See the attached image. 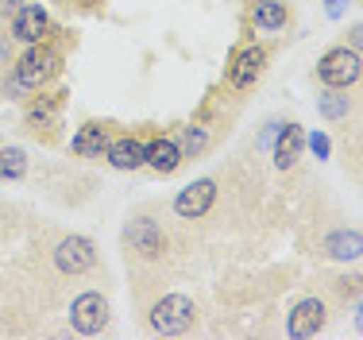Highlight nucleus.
<instances>
[{"label": "nucleus", "instance_id": "obj_1", "mask_svg": "<svg viewBox=\"0 0 363 340\" xmlns=\"http://www.w3.org/2000/svg\"><path fill=\"white\" fill-rule=\"evenodd\" d=\"M12 74L20 77V82L28 85L31 93H35V89H47V85L55 82L58 74H62V50H58L50 39L28 43V50H23V55L12 62Z\"/></svg>", "mask_w": 363, "mask_h": 340}, {"label": "nucleus", "instance_id": "obj_2", "mask_svg": "<svg viewBox=\"0 0 363 340\" xmlns=\"http://www.w3.org/2000/svg\"><path fill=\"white\" fill-rule=\"evenodd\" d=\"M267 58L271 55H267L263 43H240L228 55V62H224V89L236 93V97L252 93L259 85V77H263V70H267Z\"/></svg>", "mask_w": 363, "mask_h": 340}, {"label": "nucleus", "instance_id": "obj_3", "mask_svg": "<svg viewBox=\"0 0 363 340\" xmlns=\"http://www.w3.org/2000/svg\"><path fill=\"white\" fill-rule=\"evenodd\" d=\"M317 82L328 85V89H352V85H359L363 82V55L352 50L348 43L325 50L321 62H317Z\"/></svg>", "mask_w": 363, "mask_h": 340}, {"label": "nucleus", "instance_id": "obj_4", "mask_svg": "<svg viewBox=\"0 0 363 340\" xmlns=\"http://www.w3.org/2000/svg\"><path fill=\"white\" fill-rule=\"evenodd\" d=\"M124 248H128V256L155 263V259L167 256V232H162V224L151 213H135L124 229Z\"/></svg>", "mask_w": 363, "mask_h": 340}, {"label": "nucleus", "instance_id": "obj_5", "mask_svg": "<svg viewBox=\"0 0 363 340\" xmlns=\"http://www.w3.org/2000/svg\"><path fill=\"white\" fill-rule=\"evenodd\" d=\"M147 321H151V329L162 333V336H182V333H189V329L197 325V306H194V298H186V294H167V298H159L151 306Z\"/></svg>", "mask_w": 363, "mask_h": 340}, {"label": "nucleus", "instance_id": "obj_6", "mask_svg": "<svg viewBox=\"0 0 363 340\" xmlns=\"http://www.w3.org/2000/svg\"><path fill=\"white\" fill-rule=\"evenodd\" d=\"M66 104V89H35L23 104V128L31 136H50V128H58Z\"/></svg>", "mask_w": 363, "mask_h": 340}, {"label": "nucleus", "instance_id": "obj_7", "mask_svg": "<svg viewBox=\"0 0 363 340\" xmlns=\"http://www.w3.org/2000/svg\"><path fill=\"white\" fill-rule=\"evenodd\" d=\"M70 325H74V333H82V336H97L101 329L108 325V302H105V294H97V290L77 294L74 306H70Z\"/></svg>", "mask_w": 363, "mask_h": 340}, {"label": "nucleus", "instance_id": "obj_8", "mask_svg": "<svg viewBox=\"0 0 363 340\" xmlns=\"http://www.w3.org/2000/svg\"><path fill=\"white\" fill-rule=\"evenodd\" d=\"M8 31H12V39H20V43H43V39L55 35V23H50V16H47L43 4H20V8H12Z\"/></svg>", "mask_w": 363, "mask_h": 340}, {"label": "nucleus", "instance_id": "obj_9", "mask_svg": "<svg viewBox=\"0 0 363 340\" xmlns=\"http://www.w3.org/2000/svg\"><path fill=\"white\" fill-rule=\"evenodd\" d=\"M55 267L62 275H89L97 267V248L89 236H62L55 248Z\"/></svg>", "mask_w": 363, "mask_h": 340}, {"label": "nucleus", "instance_id": "obj_10", "mask_svg": "<svg viewBox=\"0 0 363 340\" xmlns=\"http://www.w3.org/2000/svg\"><path fill=\"white\" fill-rule=\"evenodd\" d=\"M213 202H217V182L197 178L174 197V213L182 216V221H201V216L213 209Z\"/></svg>", "mask_w": 363, "mask_h": 340}, {"label": "nucleus", "instance_id": "obj_11", "mask_svg": "<svg viewBox=\"0 0 363 340\" xmlns=\"http://www.w3.org/2000/svg\"><path fill=\"white\" fill-rule=\"evenodd\" d=\"M325 321H328L325 298H301L298 306L290 309L286 329H290V336H294V340H313V336L325 329Z\"/></svg>", "mask_w": 363, "mask_h": 340}, {"label": "nucleus", "instance_id": "obj_12", "mask_svg": "<svg viewBox=\"0 0 363 340\" xmlns=\"http://www.w3.org/2000/svg\"><path fill=\"white\" fill-rule=\"evenodd\" d=\"M182 163H186V155H182L178 136H155L151 143L143 147V167H151L155 174H162V178L178 174Z\"/></svg>", "mask_w": 363, "mask_h": 340}, {"label": "nucleus", "instance_id": "obj_13", "mask_svg": "<svg viewBox=\"0 0 363 340\" xmlns=\"http://www.w3.org/2000/svg\"><path fill=\"white\" fill-rule=\"evenodd\" d=\"M301 151H306V132H301V124H282L279 136H274L271 143V155H274V167L279 170H294L301 159Z\"/></svg>", "mask_w": 363, "mask_h": 340}, {"label": "nucleus", "instance_id": "obj_14", "mask_svg": "<svg viewBox=\"0 0 363 340\" xmlns=\"http://www.w3.org/2000/svg\"><path fill=\"white\" fill-rule=\"evenodd\" d=\"M108 139H112L108 124H101V120H85V124L74 132V139H70V151L77 155V159H101L105 147H108Z\"/></svg>", "mask_w": 363, "mask_h": 340}, {"label": "nucleus", "instance_id": "obj_15", "mask_svg": "<svg viewBox=\"0 0 363 340\" xmlns=\"http://www.w3.org/2000/svg\"><path fill=\"white\" fill-rule=\"evenodd\" d=\"M321 251L336 263H356L363 259V232L359 229H336L321 240Z\"/></svg>", "mask_w": 363, "mask_h": 340}, {"label": "nucleus", "instance_id": "obj_16", "mask_svg": "<svg viewBox=\"0 0 363 340\" xmlns=\"http://www.w3.org/2000/svg\"><path fill=\"white\" fill-rule=\"evenodd\" d=\"M143 139L140 136H116L105 147V163L112 170H140L143 167Z\"/></svg>", "mask_w": 363, "mask_h": 340}, {"label": "nucleus", "instance_id": "obj_17", "mask_svg": "<svg viewBox=\"0 0 363 340\" xmlns=\"http://www.w3.org/2000/svg\"><path fill=\"white\" fill-rule=\"evenodd\" d=\"M290 23L286 0H252V28L259 31H282Z\"/></svg>", "mask_w": 363, "mask_h": 340}, {"label": "nucleus", "instance_id": "obj_18", "mask_svg": "<svg viewBox=\"0 0 363 340\" xmlns=\"http://www.w3.org/2000/svg\"><path fill=\"white\" fill-rule=\"evenodd\" d=\"M178 143H182V155H186V159H201V155L209 151V143H213V128L201 124V120H194V124L182 128Z\"/></svg>", "mask_w": 363, "mask_h": 340}, {"label": "nucleus", "instance_id": "obj_19", "mask_svg": "<svg viewBox=\"0 0 363 340\" xmlns=\"http://www.w3.org/2000/svg\"><path fill=\"white\" fill-rule=\"evenodd\" d=\"M317 112H321L325 120H344L352 112V97L348 89H321V97H317Z\"/></svg>", "mask_w": 363, "mask_h": 340}, {"label": "nucleus", "instance_id": "obj_20", "mask_svg": "<svg viewBox=\"0 0 363 340\" xmlns=\"http://www.w3.org/2000/svg\"><path fill=\"white\" fill-rule=\"evenodd\" d=\"M28 174V151L23 147H0V182H16Z\"/></svg>", "mask_w": 363, "mask_h": 340}, {"label": "nucleus", "instance_id": "obj_21", "mask_svg": "<svg viewBox=\"0 0 363 340\" xmlns=\"http://www.w3.org/2000/svg\"><path fill=\"white\" fill-rule=\"evenodd\" d=\"M333 290L340 302H359L363 298V275H340L333 278Z\"/></svg>", "mask_w": 363, "mask_h": 340}, {"label": "nucleus", "instance_id": "obj_22", "mask_svg": "<svg viewBox=\"0 0 363 340\" xmlns=\"http://www.w3.org/2000/svg\"><path fill=\"white\" fill-rule=\"evenodd\" d=\"M4 97H8V101H28L31 89H28V85H23L16 74H8V77H4Z\"/></svg>", "mask_w": 363, "mask_h": 340}, {"label": "nucleus", "instance_id": "obj_23", "mask_svg": "<svg viewBox=\"0 0 363 340\" xmlns=\"http://www.w3.org/2000/svg\"><path fill=\"white\" fill-rule=\"evenodd\" d=\"M306 143H309V151H313L317 159H328V151H333V143H328V136H325V132L306 136Z\"/></svg>", "mask_w": 363, "mask_h": 340}, {"label": "nucleus", "instance_id": "obj_24", "mask_svg": "<svg viewBox=\"0 0 363 340\" xmlns=\"http://www.w3.org/2000/svg\"><path fill=\"white\" fill-rule=\"evenodd\" d=\"M279 128H282V120H271V124H267V132L255 139V147H271V143H274V136H279Z\"/></svg>", "mask_w": 363, "mask_h": 340}, {"label": "nucleus", "instance_id": "obj_25", "mask_svg": "<svg viewBox=\"0 0 363 340\" xmlns=\"http://www.w3.org/2000/svg\"><path fill=\"white\" fill-rule=\"evenodd\" d=\"M348 47L363 55V23H352V28H348Z\"/></svg>", "mask_w": 363, "mask_h": 340}, {"label": "nucleus", "instance_id": "obj_26", "mask_svg": "<svg viewBox=\"0 0 363 340\" xmlns=\"http://www.w3.org/2000/svg\"><path fill=\"white\" fill-rule=\"evenodd\" d=\"M356 329H359V333H363V302H359V306H356Z\"/></svg>", "mask_w": 363, "mask_h": 340}, {"label": "nucleus", "instance_id": "obj_27", "mask_svg": "<svg viewBox=\"0 0 363 340\" xmlns=\"http://www.w3.org/2000/svg\"><path fill=\"white\" fill-rule=\"evenodd\" d=\"M325 4H333L328 12H333V16H340V0H325Z\"/></svg>", "mask_w": 363, "mask_h": 340}, {"label": "nucleus", "instance_id": "obj_28", "mask_svg": "<svg viewBox=\"0 0 363 340\" xmlns=\"http://www.w3.org/2000/svg\"><path fill=\"white\" fill-rule=\"evenodd\" d=\"M0 4H20V0H0Z\"/></svg>", "mask_w": 363, "mask_h": 340}, {"label": "nucleus", "instance_id": "obj_29", "mask_svg": "<svg viewBox=\"0 0 363 340\" xmlns=\"http://www.w3.org/2000/svg\"><path fill=\"white\" fill-rule=\"evenodd\" d=\"M244 4H252V0H244Z\"/></svg>", "mask_w": 363, "mask_h": 340}]
</instances>
